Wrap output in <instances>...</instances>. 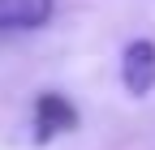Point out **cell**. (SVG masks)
<instances>
[{"mask_svg": "<svg viewBox=\"0 0 155 150\" xmlns=\"http://www.w3.org/2000/svg\"><path fill=\"white\" fill-rule=\"evenodd\" d=\"M121 82H125L129 95H151V90H155V43L151 39H134L125 47Z\"/></svg>", "mask_w": 155, "mask_h": 150, "instance_id": "cell-1", "label": "cell"}, {"mask_svg": "<svg viewBox=\"0 0 155 150\" xmlns=\"http://www.w3.org/2000/svg\"><path fill=\"white\" fill-rule=\"evenodd\" d=\"M78 129V107L65 95H39L35 103V142H48L56 133H69Z\"/></svg>", "mask_w": 155, "mask_h": 150, "instance_id": "cell-2", "label": "cell"}, {"mask_svg": "<svg viewBox=\"0 0 155 150\" xmlns=\"http://www.w3.org/2000/svg\"><path fill=\"white\" fill-rule=\"evenodd\" d=\"M56 0H0V34L5 30H35L48 26Z\"/></svg>", "mask_w": 155, "mask_h": 150, "instance_id": "cell-3", "label": "cell"}]
</instances>
